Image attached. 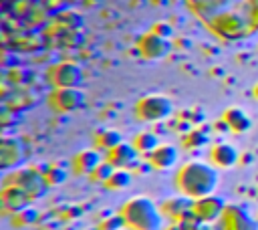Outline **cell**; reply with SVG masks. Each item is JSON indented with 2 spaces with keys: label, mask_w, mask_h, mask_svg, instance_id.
<instances>
[{
  "label": "cell",
  "mask_w": 258,
  "mask_h": 230,
  "mask_svg": "<svg viewBox=\"0 0 258 230\" xmlns=\"http://www.w3.org/2000/svg\"><path fill=\"white\" fill-rule=\"evenodd\" d=\"M218 184H220L218 167L202 159L187 161L177 169V176H175V186L179 194L189 200H200L214 194Z\"/></svg>",
  "instance_id": "6da1fadb"
},
{
  "label": "cell",
  "mask_w": 258,
  "mask_h": 230,
  "mask_svg": "<svg viewBox=\"0 0 258 230\" xmlns=\"http://www.w3.org/2000/svg\"><path fill=\"white\" fill-rule=\"evenodd\" d=\"M121 222L129 230H161V210L145 196H133L121 206Z\"/></svg>",
  "instance_id": "7a4b0ae2"
},
{
  "label": "cell",
  "mask_w": 258,
  "mask_h": 230,
  "mask_svg": "<svg viewBox=\"0 0 258 230\" xmlns=\"http://www.w3.org/2000/svg\"><path fill=\"white\" fill-rule=\"evenodd\" d=\"M171 101L165 95H145L135 105V115L141 121H161L171 113Z\"/></svg>",
  "instance_id": "3957f363"
},
{
  "label": "cell",
  "mask_w": 258,
  "mask_h": 230,
  "mask_svg": "<svg viewBox=\"0 0 258 230\" xmlns=\"http://www.w3.org/2000/svg\"><path fill=\"white\" fill-rule=\"evenodd\" d=\"M214 224L216 230H258L252 216L246 214L240 206H226L222 216Z\"/></svg>",
  "instance_id": "277c9868"
},
{
  "label": "cell",
  "mask_w": 258,
  "mask_h": 230,
  "mask_svg": "<svg viewBox=\"0 0 258 230\" xmlns=\"http://www.w3.org/2000/svg\"><path fill=\"white\" fill-rule=\"evenodd\" d=\"M224 208H226V202L214 194L200 200H191V216L196 222H216L222 216Z\"/></svg>",
  "instance_id": "5b68a950"
},
{
  "label": "cell",
  "mask_w": 258,
  "mask_h": 230,
  "mask_svg": "<svg viewBox=\"0 0 258 230\" xmlns=\"http://www.w3.org/2000/svg\"><path fill=\"white\" fill-rule=\"evenodd\" d=\"M48 103L54 111L60 113H69L75 111L83 105V93L77 91V87H64V89H56L52 91V95L48 97Z\"/></svg>",
  "instance_id": "8992f818"
},
{
  "label": "cell",
  "mask_w": 258,
  "mask_h": 230,
  "mask_svg": "<svg viewBox=\"0 0 258 230\" xmlns=\"http://www.w3.org/2000/svg\"><path fill=\"white\" fill-rule=\"evenodd\" d=\"M48 79L52 83V87L56 89H64V87H77L81 83V71L77 65L64 63L58 67H52L48 73Z\"/></svg>",
  "instance_id": "52a82bcc"
},
{
  "label": "cell",
  "mask_w": 258,
  "mask_h": 230,
  "mask_svg": "<svg viewBox=\"0 0 258 230\" xmlns=\"http://www.w3.org/2000/svg\"><path fill=\"white\" fill-rule=\"evenodd\" d=\"M210 161H212V165L222 167V169L234 167L238 163V149L232 143H226V141L216 143L210 149Z\"/></svg>",
  "instance_id": "ba28073f"
},
{
  "label": "cell",
  "mask_w": 258,
  "mask_h": 230,
  "mask_svg": "<svg viewBox=\"0 0 258 230\" xmlns=\"http://www.w3.org/2000/svg\"><path fill=\"white\" fill-rule=\"evenodd\" d=\"M135 159H137V149L129 143H123V141L117 143L115 147H111L107 153V161L115 169H127Z\"/></svg>",
  "instance_id": "9c48e42d"
},
{
  "label": "cell",
  "mask_w": 258,
  "mask_h": 230,
  "mask_svg": "<svg viewBox=\"0 0 258 230\" xmlns=\"http://www.w3.org/2000/svg\"><path fill=\"white\" fill-rule=\"evenodd\" d=\"M179 159V153L173 145H157L151 153H149V163L155 169H169L171 165H175Z\"/></svg>",
  "instance_id": "30bf717a"
},
{
  "label": "cell",
  "mask_w": 258,
  "mask_h": 230,
  "mask_svg": "<svg viewBox=\"0 0 258 230\" xmlns=\"http://www.w3.org/2000/svg\"><path fill=\"white\" fill-rule=\"evenodd\" d=\"M222 119H224V123H226L234 133H244V131H248V129L252 127V121H250L248 113H246L244 109H240V107H230V109H226L224 115H222Z\"/></svg>",
  "instance_id": "8fae6325"
},
{
  "label": "cell",
  "mask_w": 258,
  "mask_h": 230,
  "mask_svg": "<svg viewBox=\"0 0 258 230\" xmlns=\"http://www.w3.org/2000/svg\"><path fill=\"white\" fill-rule=\"evenodd\" d=\"M99 163H101V153L95 149H83L73 159V167L79 174H93Z\"/></svg>",
  "instance_id": "7c38bea8"
},
{
  "label": "cell",
  "mask_w": 258,
  "mask_h": 230,
  "mask_svg": "<svg viewBox=\"0 0 258 230\" xmlns=\"http://www.w3.org/2000/svg\"><path fill=\"white\" fill-rule=\"evenodd\" d=\"M161 214H167L173 220H185V216L191 214V200L185 196L169 198V202H165L161 206Z\"/></svg>",
  "instance_id": "4fadbf2b"
},
{
  "label": "cell",
  "mask_w": 258,
  "mask_h": 230,
  "mask_svg": "<svg viewBox=\"0 0 258 230\" xmlns=\"http://www.w3.org/2000/svg\"><path fill=\"white\" fill-rule=\"evenodd\" d=\"M157 145H159L157 137L153 133H149V131H143L133 139V147L137 149V153H151Z\"/></svg>",
  "instance_id": "5bb4252c"
},
{
  "label": "cell",
  "mask_w": 258,
  "mask_h": 230,
  "mask_svg": "<svg viewBox=\"0 0 258 230\" xmlns=\"http://www.w3.org/2000/svg\"><path fill=\"white\" fill-rule=\"evenodd\" d=\"M97 147H105L107 151L111 149V147H115L117 143H121V135L117 133V131H113V129H105V131H99L97 133Z\"/></svg>",
  "instance_id": "9a60e30c"
},
{
  "label": "cell",
  "mask_w": 258,
  "mask_h": 230,
  "mask_svg": "<svg viewBox=\"0 0 258 230\" xmlns=\"http://www.w3.org/2000/svg\"><path fill=\"white\" fill-rule=\"evenodd\" d=\"M129 182H131V176H129L127 169H115L111 174V178L105 182V186L111 188V190H119V188H127Z\"/></svg>",
  "instance_id": "2e32d148"
},
{
  "label": "cell",
  "mask_w": 258,
  "mask_h": 230,
  "mask_svg": "<svg viewBox=\"0 0 258 230\" xmlns=\"http://www.w3.org/2000/svg\"><path fill=\"white\" fill-rule=\"evenodd\" d=\"M113 171H115V167H113L109 161H105V163L101 161V163L97 165V169H95L91 176H93V180H97V182H103V184H105V182L111 178V174H113Z\"/></svg>",
  "instance_id": "e0dca14e"
},
{
  "label": "cell",
  "mask_w": 258,
  "mask_h": 230,
  "mask_svg": "<svg viewBox=\"0 0 258 230\" xmlns=\"http://www.w3.org/2000/svg\"><path fill=\"white\" fill-rule=\"evenodd\" d=\"M254 95H256V97H258V85H256V89H254Z\"/></svg>",
  "instance_id": "ac0fdd59"
}]
</instances>
